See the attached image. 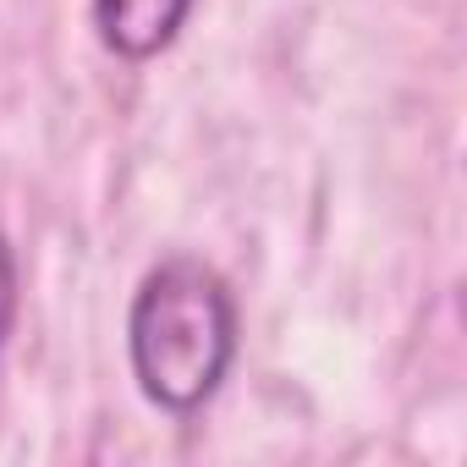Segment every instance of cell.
I'll list each match as a JSON object with an SVG mask.
<instances>
[{"label":"cell","instance_id":"2","mask_svg":"<svg viewBox=\"0 0 467 467\" xmlns=\"http://www.w3.org/2000/svg\"><path fill=\"white\" fill-rule=\"evenodd\" d=\"M192 0H94V28L110 56L154 61L187 23Z\"/></svg>","mask_w":467,"mask_h":467},{"label":"cell","instance_id":"1","mask_svg":"<svg viewBox=\"0 0 467 467\" xmlns=\"http://www.w3.org/2000/svg\"><path fill=\"white\" fill-rule=\"evenodd\" d=\"M138 390L160 412H198L237 358V303L198 259H165L143 275L127 319Z\"/></svg>","mask_w":467,"mask_h":467},{"label":"cell","instance_id":"3","mask_svg":"<svg viewBox=\"0 0 467 467\" xmlns=\"http://www.w3.org/2000/svg\"><path fill=\"white\" fill-rule=\"evenodd\" d=\"M12 319H17V259H12L6 237H0V347L12 336Z\"/></svg>","mask_w":467,"mask_h":467}]
</instances>
